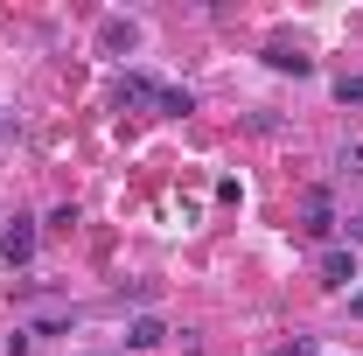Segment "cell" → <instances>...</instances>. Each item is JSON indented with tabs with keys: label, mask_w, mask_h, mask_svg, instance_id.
I'll list each match as a JSON object with an SVG mask.
<instances>
[{
	"label": "cell",
	"mask_w": 363,
	"mask_h": 356,
	"mask_svg": "<svg viewBox=\"0 0 363 356\" xmlns=\"http://www.w3.org/2000/svg\"><path fill=\"white\" fill-rule=\"evenodd\" d=\"M0 259H7V266H28V259H35V223H28V217L7 223V238H0Z\"/></svg>",
	"instance_id": "obj_3"
},
{
	"label": "cell",
	"mask_w": 363,
	"mask_h": 356,
	"mask_svg": "<svg viewBox=\"0 0 363 356\" xmlns=\"http://www.w3.org/2000/svg\"><path fill=\"white\" fill-rule=\"evenodd\" d=\"M161 335H168V328H161L154 314H140V321H126V350H154Z\"/></svg>",
	"instance_id": "obj_5"
},
{
	"label": "cell",
	"mask_w": 363,
	"mask_h": 356,
	"mask_svg": "<svg viewBox=\"0 0 363 356\" xmlns=\"http://www.w3.org/2000/svg\"><path fill=\"white\" fill-rule=\"evenodd\" d=\"M342 230H350V252H357V245H363V203L350 210V217H342Z\"/></svg>",
	"instance_id": "obj_11"
},
{
	"label": "cell",
	"mask_w": 363,
	"mask_h": 356,
	"mask_svg": "<svg viewBox=\"0 0 363 356\" xmlns=\"http://www.w3.org/2000/svg\"><path fill=\"white\" fill-rule=\"evenodd\" d=\"M335 105H363V77H335Z\"/></svg>",
	"instance_id": "obj_9"
},
{
	"label": "cell",
	"mask_w": 363,
	"mask_h": 356,
	"mask_svg": "<svg viewBox=\"0 0 363 356\" xmlns=\"http://www.w3.org/2000/svg\"><path fill=\"white\" fill-rule=\"evenodd\" d=\"M321 287H350V294H357V252H350V245L321 252Z\"/></svg>",
	"instance_id": "obj_4"
},
{
	"label": "cell",
	"mask_w": 363,
	"mask_h": 356,
	"mask_svg": "<svg viewBox=\"0 0 363 356\" xmlns=\"http://www.w3.org/2000/svg\"><path fill=\"white\" fill-rule=\"evenodd\" d=\"M279 356H315V343H308V335H301V343H286V350Z\"/></svg>",
	"instance_id": "obj_12"
},
{
	"label": "cell",
	"mask_w": 363,
	"mask_h": 356,
	"mask_svg": "<svg viewBox=\"0 0 363 356\" xmlns=\"http://www.w3.org/2000/svg\"><path fill=\"white\" fill-rule=\"evenodd\" d=\"M350 314H363V287H357V294H350Z\"/></svg>",
	"instance_id": "obj_13"
},
{
	"label": "cell",
	"mask_w": 363,
	"mask_h": 356,
	"mask_svg": "<svg viewBox=\"0 0 363 356\" xmlns=\"http://www.w3.org/2000/svg\"><path fill=\"white\" fill-rule=\"evenodd\" d=\"M335 203H328V189H308V203H301V230H308V238H328V230H335Z\"/></svg>",
	"instance_id": "obj_2"
},
{
	"label": "cell",
	"mask_w": 363,
	"mask_h": 356,
	"mask_svg": "<svg viewBox=\"0 0 363 356\" xmlns=\"http://www.w3.org/2000/svg\"><path fill=\"white\" fill-rule=\"evenodd\" d=\"M266 70H294V77H315V56H294V49H266Z\"/></svg>",
	"instance_id": "obj_6"
},
{
	"label": "cell",
	"mask_w": 363,
	"mask_h": 356,
	"mask_svg": "<svg viewBox=\"0 0 363 356\" xmlns=\"http://www.w3.org/2000/svg\"><path fill=\"white\" fill-rule=\"evenodd\" d=\"M335 168H342V175H363V147H357V140H350V147L335 154Z\"/></svg>",
	"instance_id": "obj_10"
},
{
	"label": "cell",
	"mask_w": 363,
	"mask_h": 356,
	"mask_svg": "<svg viewBox=\"0 0 363 356\" xmlns=\"http://www.w3.org/2000/svg\"><path fill=\"white\" fill-rule=\"evenodd\" d=\"M112 105H119V112H140V105H161V84H154V77H119V84H112Z\"/></svg>",
	"instance_id": "obj_1"
},
{
	"label": "cell",
	"mask_w": 363,
	"mask_h": 356,
	"mask_svg": "<svg viewBox=\"0 0 363 356\" xmlns=\"http://www.w3.org/2000/svg\"><path fill=\"white\" fill-rule=\"evenodd\" d=\"M161 112H168V119H189V112H196V91H182V84H161Z\"/></svg>",
	"instance_id": "obj_7"
},
{
	"label": "cell",
	"mask_w": 363,
	"mask_h": 356,
	"mask_svg": "<svg viewBox=\"0 0 363 356\" xmlns=\"http://www.w3.org/2000/svg\"><path fill=\"white\" fill-rule=\"evenodd\" d=\"M133 43H140L133 21H105V49H133Z\"/></svg>",
	"instance_id": "obj_8"
}]
</instances>
